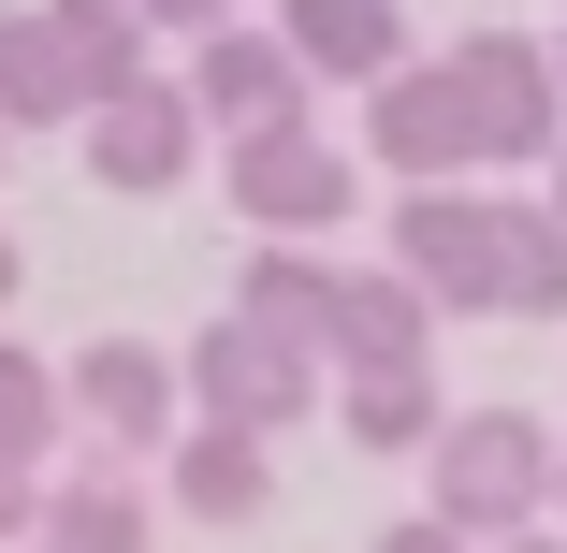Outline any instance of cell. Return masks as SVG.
Segmentation results:
<instances>
[{"label":"cell","mask_w":567,"mask_h":553,"mask_svg":"<svg viewBox=\"0 0 567 553\" xmlns=\"http://www.w3.org/2000/svg\"><path fill=\"white\" fill-rule=\"evenodd\" d=\"M553 422L538 408H451V437L422 452V510L436 524H466L481 553H509V539H538L553 524Z\"/></svg>","instance_id":"1"},{"label":"cell","mask_w":567,"mask_h":553,"mask_svg":"<svg viewBox=\"0 0 567 553\" xmlns=\"http://www.w3.org/2000/svg\"><path fill=\"white\" fill-rule=\"evenodd\" d=\"M393 277L436 320H509V204L495 190H393Z\"/></svg>","instance_id":"2"},{"label":"cell","mask_w":567,"mask_h":553,"mask_svg":"<svg viewBox=\"0 0 567 553\" xmlns=\"http://www.w3.org/2000/svg\"><path fill=\"white\" fill-rule=\"evenodd\" d=\"M451 88H466V117H481V175H553L567 161L553 30H466V44H451Z\"/></svg>","instance_id":"3"},{"label":"cell","mask_w":567,"mask_h":553,"mask_svg":"<svg viewBox=\"0 0 567 553\" xmlns=\"http://www.w3.org/2000/svg\"><path fill=\"white\" fill-rule=\"evenodd\" d=\"M175 365H189V408H204V422H234V437H291V422L320 408V350L262 336V320H234V306H218Z\"/></svg>","instance_id":"4"},{"label":"cell","mask_w":567,"mask_h":553,"mask_svg":"<svg viewBox=\"0 0 567 553\" xmlns=\"http://www.w3.org/2000/svg\"><path fill=\"white\" fill-rule=\"evenodd\" d=\"M350 204H364V161L334 146L320 117H306V132H262V146H234V218H248V248H320Z\"/></svg>","instance_id":"5"},{"label":"cell","mask_w":567,"mask_h":553,"mask_svg":"<svg viewBox=\"0 0 567 553\" xmlns=\"http://www.w3.org/2000/svg\"><path fill=\"white\" fill-rule=\"evenodd\" d=\"M59 379H73V422L102 437V467L175 452V437H189V422H175V408H189V365H175V350H146V336H87Z\"/></svg>","instance_id":"6"},{"label":"cell","mask_w":567,"mask_h":553,"mask_svg":"<svg viewBox=\"0 0 567 553\" xmlns=\"http://www.w3.org/2000/svg\"><path fill=\"white\" fill-rule=\"evenodd\" d=\"M364 161L393 190H466L481 175V117H466V88H451V59H408L379 102H364Z\"/></svg>","instance_id":"7"},{"label":"cell","mask_w":567,"mask_h":553,"mask_svg":"<svg viewBox=\"0 0 567 553\" xmlns=\"http://www.w3.org/2000/svg\"><path fill=\"white\" fill-rule=\"evenodd\" d=\"M306 88H320V73H306V59H291L277 30H248V16L218 30V44H189V102H204V132H218V146L306 132Z\"/></svg>","instance_id":"8"},{"label":"cell","mask_w":567,"mask_h":553,"mask_svg":"<svg viewBox=\"0 0 567 553\" xmlns=\"http://www.w3.org/2000/svg\"><path fill=\"white\" fill-rule=\"evenodd\" d=\"M189 146H204V102H189V73H146L132 102H102V117H87V175L102 190H175L189 175Z\"/></svg>","instance_id":"9"},{"label":"cell","mask_w":567,"mask_h":553,"mask_svg":"<svg viewBox=\"0 0 567 553\" xmlns=\"http://www.w3.org/2000/svg\"><path fill=\"white\" fill-rule=\"evenodd\" d=\"M277 44H291L320 88H364V102L422 59V44H408V0H277Z\"/></svg>","instance_id":"10"},{"label":"cell","mask_w":567,"mask_h":553,"mask_svg":"<svg viewBox=\"0 0 567 553\" xmlns=\"http://www.w3.org/2000/svg\"><path fill=\"white\" fill-rule=\"evenodd\" d=\"M102 117V88H87V59L59 44V16L30 0V16H0V132H87Z\"/></svg>","instance_id":"11"},{"label":"cell","mask_w":567,"mask_h":553,"mask_svg":"<svg viewBox=\"0 0 567 553\" xmlns=\"http://www.w3.org/2000/svg\"><path fill=\"white\" fill-rule=\"evenodd\" d=\"M334 306H350V263L334 248H248L234 263V320H262V336H291L320 365H334Z\"/></svg>","instance_id":"12"},{"label":"cell","mask_w":567,"mask_h":553,"mask_svg":"<svg viewBox=\"0 0 567 553\" xmlns=\"http://www.w3.org/2000/svg\"><path fill=\"white\" fill-rule=\"evenodd\" d=\"M175 510H189V524H262V510H277V452L234 437V422H189V437H175Z\"/></svg>","instance_id":"13"},{"label":"cell","mask_w":567,"mask_h":553,"mask_svg":"<svg viewBox=\"0 0 567 553\" xmlns=\"http://www.w3.org/2000/svg\"><path fill=\"white\" fill-rule=\"evenodd\" d=\"M334 365H436V306L393 277V263H350V306H334Z\"/></svg>","instance_id":"14"},{"label":"cell","mask_w":567,"mask_h":553,"mask_svg":"<svg viewBox=\"0 0 567 553\" xmlns=\"http://www.w3.org/2000/svg\"><path fill=\"white\" fill-rule=\"evenodd\" d=\"M334 422H350V452H436L451 393H436V365H364V379H334Z\"/></svg>","instance_id":"15"},{"label":"cell","mask_w":567,"mask_h":553,"mask_svg":"<svg viewBox=\"0 0 567 553\" xmlns=\"http://www.w3.org/2000/svg\"><path fill=\"white\" fill-rule=\"evenodd\" d=\"M146 481L132 467H59L44 481V553H146Z\"/></svg>","instance_id":"16"},{"label":"cell","mask_w":567,"mask_h":553,"mask_svg":"<svg viewBox=\"0 0 567 553\" xmlns=\"http://www.w3.org/2000/svg\"><path fill=\"white\" fill-rule=\"evenodd\" d=\"M59 437H73V379H59L44 350H16V336H0V467H16V481H44V452H59Z\"/></svg>","instance_id":"17"},{"label":"cell","mask_w":567,"mask_h":553,"mask_svg":"<svg viewBox=\"0 0 567 553\" xmlns=\"http://www.w3.org/2000/svg\"><path fill=\"white\" fill-rule=\"evenodd\" d=\"M44 16H59V44L87 59V88H102V102H132V88L161 73V59H146V16H132V0H44Z\"/></svg>","instance_id":"18"},{"label":"cell","mask_w":567,"mask_h":553,"mask_svg":"<svg viewBox=\"0 0 567 553\" xmlns=\"http://www.w3.org/2000/svg\"><path fill=\"white\" fill-rule=\"evenodd\" d=\"M509 320H567V218L509 204Z\"/></svg>","instance_id":"19"},{"label":"cell","mask_w":567,"mask_h":553,"mask_svg":"<svg viewBox=\"0 0 567 553\" xmlns=\"http://www.w3.org/2000/svg\"><path fill=\"white\" fill-rule=\"evenodd\" d=\"M132 16H146V44H218L234 0H132Z\"/></svg>","instance_id":"20"},{"label":"cell","mask_w":567,"mask_h":553,"mask_svg":"<svg viewBox=\"0 0 567 553\" xmlns=\"http://www.w3.org/2000/svg\"><path fill=\"white\" fill-rule=\"evenodd\" d=\"M0 553H44V481L0 467Z\"/></svg>","instance_id":"21"},{"label":"cell","mask_w":567,"mask_h":553,"mask_svg":"<svg viewBox=\"0 0 567 553\" xmlns=\"http://www.w3.org/2000/svg\"><path fill=\"white\" fill-rule=\"evenodd\" d=\"M364 553H481V539H466V524H436V510H408V524H379Z\"/></svg>","instance_id":"22"},{"label":"cell","mask_w":567,"mask_h":553,"mask_svg":"<svg viewBox=\"0 0 567 553\" xmlns=\"http://www.w3.org/2000/svg\"><path fill=\"white\" fill-rule=\"evenodd\" d=\"M16 277H30V248H16V218H0V320H16Z\"/></svg>","instance_id":"23"},{"label":"cell","mask_w":567,"mask_h":553,"mask_svg":"<svg viewBox=\"0 0 567 553\" xmlns=\"http://www.w3.org/2000/svg\"><path fill=\"white\" fill-rule=\"evenodd\" d=\"M509 553H567V524H538V539H509Z\"/></svg>","instance_id":"24"},{"label":"cell","mask_w":567,"mask_h":553,"mask_svg":"<svg viewBox=\"0 0 567 553\" xmlns=\"http://www.w3.org/2000/svg\"><path fill=\"white\" fill-rule=\"evenodd\" d=\"M538 204H553V218H567V161H553V175H538Z\"/></svg>","instance_id":"25"},{"label":"cell","mask_w":567,"mask_h":553,"mask_svg":"<svg viewBox=\"0 0 567 553\" xmlns=\"http://www.w3.org/2000/svg\"><path fill=\"white\" fill-rule=\"evenodd\" d=\"M553 524H567V467H553Z\"/></svg>","instance_id":"26"},{"label":"cell","mask_w":567,"mask_h":553,"mask_svg":"<svg viewBox=\"0 0 567 553\" xmlns=\"http://www.w3.org/2000/svg\"><path fill=\"white\" fill-rule=\"evenodd\" d=\"M553 73H567V30H553Z\"/></svg>","instance_id":"27"},{"label":"cell","mask_w":567,"mask_h":553,"mask_svg":"<svg viewBox=\"0 0 567 553\" xmlns=\"http://www.w3.org/2000/svg\"><path fill=\"white\" fill-rule=\"evenodd\" d=\"M0 146H16V132H0Z\"/></svg>","instance_id":"28"}]
</instances>
